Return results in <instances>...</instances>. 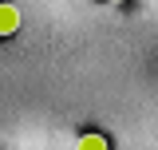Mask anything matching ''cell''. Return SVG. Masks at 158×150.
<instances>
[{
    "instance_id": "obj_1",
    "label": "cell",
    "mask_w": 158,
    "mask_h": 150,
    "mask_svg": "<svg viewBox=\"0 0 158 150\" xmlns=\"http://www.w3.org/2000/svg\"><path fill=\"white\" fill-rule=\"evenodd\" d=\"M20 24H24L20 8H16V4H8V0H0V36H16Z\"/></svg>"
},
{
    "instance_id": "obj_2",
    "label": "cell",
    "mask_w": 158,
    "mask_h": 150,
    "mask_svg": "<svg viewBox=\"0 0 158 150\" xmlns=\"http://www.w3.org/2000/svg\"><path fill=\"white\" fill-rule=\"evenodd\" d=\"M79 150H111V142H107V134H99V131H83L79 134Z\"/></svg>"
},
{
    "instance_id": "obj_3",
    "label": "cell",
    "mask_w": 158,
    "mask_h": 150,
    "mask_svg": "<svg viewBox=\"0 0 158 150\" xmlns=\"http://www.w3.org/2000/svg\"><path fill=\"white\" fill-rule=\"evenodd\" d=\"M107 4H127V0H107Z\"/></svg>"
}]
</instances>
